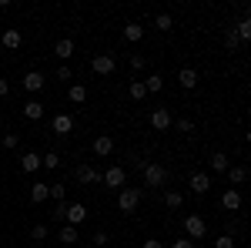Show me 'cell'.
<instances>
[{"label":"cell","instance_id":"39","mask_svg":"<svg viewBox=\"0 0 251 248\" xmlns=\"http://www.w3.org/2000/svg\"><path fill=\"white\" fill-rule=\"evenodd\" d=\"M94 245H97V248L107 245V231H94Z\"/></svg>","mask_w":251,"mask_h":248},{"label":"cell","instance_id":"27","mask_svg":"<svg viewBox=\"0 0 251 248\" xmlns=\"http://www.w3.org/2000/svg\"><path fill=\"white\" fill-rule=\"evenodd\" d=\"M47 198H54V201L60 205V201H67V188H64L60 181L57 185H47Z\"/></svg>","mask_w":251,"mask_h":248},{"label":"cell","instance_id":"8","mask_svg":"<svg viewBox=\"0 0 251 248\" xmlns=\"http://www.w3.org/2000/svg\"><path fill=\"white\" fill-rule=\"evenodd\" d=\"M171 124H174V114L168 108H154V111H151V128H154V131H168Z\"/></svg>","mask_w":251,"mask_h":248},{"label":"cell","instance_id":"33","mask_svg":"<svg viewBox=\"0 0 251 248\" xmlns=\"http://www.w3.org/2000/svg\"><path fill=\"white\" fill-rule=\"evenodd\" d=\"M30 238H34V242H44V238H47V225H34V228H30Z\"/></svg>","mask_w":251,"mask_h":248},{"label":"cell","instance_id":"25","mask_svg":"<svg viewBox=\"0 0 251 248\" xmlns=\"http://www.w3.org/2000/svg\"><path fill=\"white\" fill-rule=\"evenodd\" d=\"M234 34H238V40H251V20L241 17L238 24H234Z\"/></svg>","mask_w":251,"mask_h":248},{"label":"cell","instance_id":"40","mask_svg":"<svg viewBox=\"0 0 251 248\" xmlns=\"http://www.w3.org/2000/svg\"><path fill=\"white\" fill-rule=\"evenodd\" d=\"M57 81H71V67H67V64L57 67Z\"/></svg>","mask_w":251,"mask_h":248},{"label":"cell","instance_id":"7","mask_svg":"<svg viewBox=\"0 0 251 248\" xmlns=\"http://www.w3.org/2000/svg\"><path fill=\"white\" fill-rule=\"evenodd\" d=\"M74 178H77L80 185H97V181H100V171H97L94 165H87V161H80L77 168H74Z\"/></svg>","mask_w":251,"mask_h":248},{"label":"cell","instance_id":"43","mask_svg":"<svg viewBox=\"0 0 251 248\" xmlns=\"http://www.w3.org/2000/svg\"><path fill=\"white\" fill-rule=\"evenodd\" d=\"M0 131H3V117H0Z\"/></svg>","mask_w":251,"mask_h":248},{"label":"cell","instance_id":"36","mask_svg":"<svg viewBox=\"0 0 251 248\" xmlns=\"http://www.w3.org/2000/svg\"><path fill=\"white\" fill-rule=\"evenodd\" d=\"M144 64H148V57H144V54H131V67H134V71H141Z\"/></svg>","mask_w":251,"mask_h":248},{"label":"cell","instance_id":"28","mask_svg":"<svg viewBox=\"0 0 251 248\" xmlns=\"http://www.w3.org/2000/svg\"><path fill=\"white\" fill-rule=\"evenodd\" d=\"M161 87H164V77L161 74H151L148 81H144V91H148V94H157Z\"/></svg>","mask_w":251,"mask_h":248},{"label":"cell","instance_id":"29","mask_svg":"<svg viewBox=\"0 0 251 248\" xmlns=\"http://www.w3.org/2000/svg\"><path fill=\"white\" fill-rule=\"evenodd\" d=\"M127 94L134 97V101H144V97H148V91H144V81H131V84H127Z\"/></svg>","mask_w":251,"mask_h":248},{"label":"cell","instance_id":"13","mask_svg":"<svg viewBox=\"0 0 251 248\" xmlns=\"http://www.w3.org/2000/svg\"><path fill=\"white\" fill-rule=\"evenodd\" d=\"M177 84H181L184 91H194V87H198V71H194V67H181V71H177Z\"/></svg>","mask_w":251,"mask_h":248},{"label":"cell","instance_id":"44","mask_svg":"<svg viewBox=\"0 0 251 248\" xmlns=\"http://www.w3.org/2000/svg\"><path fill=\"white\" fill-rule=\"evenodd\" d=\"M30 248H44V245H30Z\"/></svg>","mask_w":251,"mask_h":248},{"label":"cell","instance_id":"20","mask_svg":"<svg viewBox=\"0 0 251 248\" xmlns=\"http://www.w3.org/2000/svg\"><path fill=\"white\" fill-rule=\"evenodd\" d=\"M164 205H168V208H184V191L168 188L164 191Z\"/></svg>","mask_w":251,"mask_h":248},{"label":"cell","instance_id":"42","mask_svg":"<svg viewBox=\"0 0 251 248\" xmlns=\"http://www.w3.org/2000/svg\"><path fill=\"white\" fill-rule=\"evenodd\" d=\"M141 248H164V242H157V238H148V242H144Z\"/></svg>","mask_w":251,"mask_h":248},{"label":"cell","instance_id":"15","mask_svg":"<svg viewBox=\"0 0 251 248\" xmlns=\"http://www.w3.org/2000/svg\"><path fill=\"white\" fill-rule=\"evenodd\" d=\"M221 208H225V211H238V208H241V191L228 188L225 194H221Z\"/></svg>","mask_w":251,"mask_h":248},{"label":"cell","instance_id":"6","mask_svg":"<svg viewBox=\"0 0 251 248\" xmlns=\"http://www.w3.org/2000/svg\"><path fill=\"white\" fill-rule=\"evenodd\" d=\"M114 67H117V60L111 57V54H94V60H91V71L100 77H107V74H114Z\"/></svg>","mask_w":251,"mask_h":248},{"label":"cell","instance_id":"30","mask_svg":"<svg viewBox=\"0 0 251 248\" xmlns=\"http://www.w3.org/2000/svg\"><path fill=\"white\" fill-rule=\"evenodd\" d=\"M174 27V17L171 14H157L154 17V30H161V34H164V30H171Z\"/></svg>","mask_w":251,"mask_h":248},{"label":"cell","instance_id":"1","mask_svg":"<svg viewBox=\"0 0 251 248\" xmlns=\"http://www.w3.org/2000/svg\"><path fill=\"white\" fill-rule=\"evenodd\" d=\"M54 218H60V221H67V225H74V228H77L80 221L87 218V208H84L80 201H71V205H67V201H60L57 208H54Z\"/></svg>","mask_w":251,"mask_h":248},{"label":"cell","instance_id":"21","mask_svg":"<svg viewBox=\"0 0 251 248\" xmlns=\"http://www.w3.org/2000/svg\"><path fill=\"white\" fill-rule=\"evenodd\" d=\"M57 242L60 245H77V228H74V225H64V228H60V235H57Z\"/></svg>","mask_w":251,"mask_h":248},{"label":"cell","instance_id":"3","mask_svg":"<svg viewBox=\"0 0 251 248\" xmlns=\"http://www.w3.org/2000/svg\"><path fill=\"white\" fill-rule=\"evenodd\" d=\"M137 205H141V188H124L117 191V208L124 211V215H131V211H137Z\"/></svg>","mask_w":251,"mask_h":248},{"label":"cell","instance_id":"10","mask_svg":"<svg viewBox=\"0 0 251 248\" xmlns=\"http://www.w3.org/2000/svg\"><path fill=\"white\" fill-rule=\"evenodd\" d=\"M91 148H94V154H97V158H107V154L114 151V138H111V134H97Z\"/></svg>","mask_w":251,"mask_h":248},{"label":"cell","instance_id":"41","mask_svg":"<svg viewBox=\"0 0 251 248\" xmlns=\"http://www.w3.org/2000/svg\"><path fill=\"white\" fill-rule=\"evenodd\" d=\"M10 94V81H3V77H0V97H7Z\"/></svg>","mask_w":251,"mask_h":248},{"label":"cell","instance_id":"35","mask_svg":"<svg viewBox=\"0 0 251 248\" xmlns=\"http://www.w3.org/2000/svg\"><path fill=\"white\" fill-rule=\"evenodd\" d=\"M177 131L191 134V131H194V121H191V117H177Z\"/></svg>","mask_w":251,"mask_h":248},{"label":"cell","instance_id":"11","mask_svg":"<svg viewBox=\"0 0 251 248\" xmlns=\"http://www.w3.org/2000/svg\"><path fill=\"white\" fill-rule=\"evenodd\" d=\"M188 185H191V191H194V194H208V191H211V178H208L204 171H194Z\"/></svg>","mask_w":251,"mask_h":248},{"label":"cell","instance_id":"34","mask_svg":"<svg viewBox=\"0 0 251 248\" xmlns=\"http://www.w3.org/2000/svg\"><path fill=\"white\" fill-rule=\"evenodd\" d=\"M17 144H20V134H3V148L7 151H14Z\"/></svg>","mask_w":251,"mask_h":248},{"label":"cell","instance_id":"26","mask_svg":"<svg viewBox=\"0 0 251 248\" xmlns=\"http://www.w3.org/2000/svg\"><path fill=\"white\" fill-rule=\"evenodd\" d=\"M44 198H47V185H44V181H34V185H30V201L40 205Z\"/></svg>","mask_w":251,"mask_h":248},{"label":"cell","instance_id":"32","mask_svg":"<svg viewBox=\"0 0 251 248\" xmlns=\"http://www.w3.org/2000/svg\"><path fill=\"white\" fill-rule=\"evenodd\" d=\"M214 248H234V238L231 235H218L214 238Z\"/></svg>","mask_w":251,"mask_h":248},{"label":"cell","instance_id":"16","mask_svg":"<svg viewBox=\"0 0 251 248\" xmlns=\"http://www.w3.org/2000/svg\"><path fill=\"white\" fill-rule=\"evenodd\" d=\"M54 57L71 60V57H74V40H71V37H60L57 44H54Z\"/></svg>","mask_w":251,"mask_h":248},{"label":"cell","instance_id":"19","mask_svg":"<svg viewBox=\"0 0 251 248\" xmlns=\"http://www.w3.org/2000/svg\"><path fill=\"white\" fill-rule=\"evenodd\" d=\"M225 174H228L231 185H245V181H248V168H245V165H231Z\"/></svg>","mask_w":251,"mask_h":248},{"label":"cell","instance_id":"14","mask_svg":"<svg viewBox=\"0 0 251 248\" xmlns=\"http://www.w3.org/2000/svg\"><path fill=\"white\" fill-rule=\"evenodd\" d=\"M24 87H27L30 94H40V91H44V74H40V71H27V74H24Z\"/></svg>","mask_w":251,"mask_h":248},{"label":"cell","instance_id":"2","mask_svg":"<svg viewBox=\"0 0 251 248\" xmlns=\"http://www.w3.org/2000/svg\"><path fill=\"white\" fill-rule=\"evenodd\" d=\"M144 185H148V188H164V185H168V178H171V174H168V168H164V165H157V161H151V165H144Z\"/></svg>","mask_w":251,"mask_h":248},{"label":"cell","instance_id":"5","mask_svg":"<svg viewBox=\"0 0 251 248\" xmlns=\"http://www.w3.org/2000/svg\"><path fill=\"white\" fill-rule=\"evenodd\" d=\"M100 181H104V185H107V188H124V181H127V171H124V168H121V165H111V168H107V171L100 174Z\"/></svg>","mask_w":251,"mask_h":248},{"label":"cell","instance_id":"22","mask_svg":"<svg viewBox=\"0 0 251 248\" xmlns=\"http://www.w3.org/2000/svg\"><path fill=\"white\" fill-rule=\"evenodd\" d=\"M141 37H144V27L141 24H124V40L127 44H137Z\"/></svg>","mask_w":251,"mask_h":248},{"label":"cell","instance_id":"38","mask_svg":"<svg viewBox=\"0 0 251 248\" xmlns=\"http://www.w3.org/2000/svg\"><path fill=\"white\" fill-rule=\"evenodd\" d=\"M171 248H198L191 242V238H177V242H171Z\"/></svg>","mask_w":251,"mask_h":248},{"label":"cell","instance_id":"24","mask_svg":"<svg viewBox=\"0 0 251 248\" xmlns=\"http://www.w3.org/2000/svg\"><path fill=\"white\" fill-rule=\"evenodd\" d=\"M67 97H71V104H84V101H87V87H84V84H71Z\"/></svg>","mask_w":251,"mask_h":248},{"label":"cell","instance_id":"12","mask_svg":"<svg viewBox=\"0 0 251 248\" xmlns=\"http://www.w3.org/2000/svg\"><path fill=\"white\" fill-rule=\"evenodd\" d=\"M0 44H3L7 51H17L20 44H24V34H20L17 27H7V30H3V37H0Z\"/></svg>","mask_w":251,"mask_h":248},{"label":"cell","instance_id":"9","mask_svg":"<svg viewBox=\"0 0 251 248\" xmlns=\"http://www.w3.org/2000/svg\"><path fill=\"white\" fill-rule=\"evenodd\" d=\"M50 128H54V134H60V138H67V134L74 131V114H54V121H50Z\"/></svg>","mask_w":251,"mask_h":248},{"label":"cell","instance_id":"18","mask_svg":"<svg viewBox=\"0 0 251 248\" xmlns=\"http://www.w3.org/2000/svg\"><path fill=\"white\" fill-rule=\"evenodd\" d=\"M20 168L27 174H34V171H40V154L37 151H27L24 158H20Z\"/></svg>","mask_w":251,"mask_h":248},{"label":"cell","instance_id":"17","mask_svg":"<svg viewBox=\"0 0 251 248\" xmlns=\"http://www.w3.org/2000/svg\"><path fill=\"white\" fill-rule=\"evenodd\" d=\"M208 165H211V171H214V174H225L228 168H231V161H228V154H225V151H214Z\"/></svg>","mask_w":251,"mask_h":248},{"label":"cell","instance_id":"31","mask_svg":"<svg viewBox=\"0 0 251 248\" xmlns=\"http://www.w3.org/2000/svg\"><path fill=\"white\" fill-rule=\"evenodd\" d=\"M40 168H47V171H54V168H60V154L47 151L44 158H40Z\"/></svg>","mask_w":251,"mask_h":248},{"label":"cell","instance_id":"23","mask_svg":"<svg viewBox=\"0 0 251 248\" xmlns=\"http://www.w3.org/2000/svg\"><path fill=\"white\" fill-rule=\"evenodd\" d=\"M24 117L40 121V117H44V104H40V101H27V104H24Z\"/></svg>","mask_w":251,"mask_h":248},{"label":"cell","instance_id":"4","mask_svg":"<svg viewBox=\"0 0 251 248\" xmlns=\"http://www.w3.org/2000/svg\"><path fill=\"white\" fill-rule=\"evenodd\" d=\"M184 231H188V238H191V242H198V238H204V235H208V221H204L201 215H188V218H184Z\"/></svg>","mask_w":251,"mask_h":248},{"label":"cell","instance_id":"37","mask_svg":"<svg viewBox=\"0 0 251 248\" xmlns=\"http://www.w3.org/2000/svg\"><path fill=\"white\" fill-rule=\"evenodd\" d=\"M225 44H228L231 51H234V47H238V44H241V40H238V34H234V27H231V30H228V34H225Z\"/></svg>","mask_w":251,"mask_h":248}]
</instances>
